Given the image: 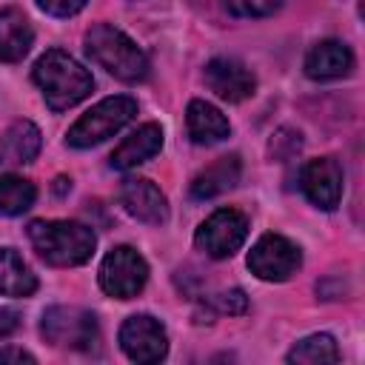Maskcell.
Segmentation results:
<instances>
[{
  "mask_svg": "<svg viewBox=\"0 0 365 365\" xmlns=\"http://www.w3.org/2000/svg\"><path fill=\"white\" fill-rule=\"evenodd\" d=\"M163 148V128L157 123H145L137 131H131L114 151H111V168L128 171L145 160H151Z\"/></svg>",
  "mask_w": 365,
  "mask_h": 365,
  "instance_id": "obj_15",
  "label": "cell"
},
{
  "mask_svg": "<svg viewBox=\"0 0 365 365\" xmlns=\"http://www.w3.org/2000/svg\"><path fill=\"white\" fill-rule=\"evenodd\" d=\"M205 86L225 103H242L257 91V77L234 57H214L205 66Z\"/></svg>",
  "mask_w": 365,
  "mask_h": 365,
  "instance_id": "obj_11",
  "label": "cell"
},
{
  "mask_svg": "<svg viewBox=\"0 0 365 365\" xmlns=\"http://www.w3.org/2000/svg\"><path fill=\"white\" fill-rule=\"evenodd\" d=\"M120 348L131 362L154 365L168 354V334L160 319L148 314H134L120 325Z\"/></svg>",
  "mask_w": 365,
  "mask_h": 365,
  "instance_id": "obj_9",
  "label": "cell"
},
{
  "mask_svg": "<svg viewBox=\"0 0 365 365\" xmlns=\"http://www.w3.org/2000/svg\"><path fill=\"white\" fill-rule=\"evenodd\" d=\"M120 205L140 222L160 225L168 220V200L165 194L145 177H128L120 185Z\"/></svg>",
  "mask_w": 365,
  "mask_h": 365,
  "instance_id": "obj_12",
  "label": "cell"
},
{
  "mask_svg": "<svg viewBox=\"0 0 365 365\" xmlns=\"http://www.w3.org/2000/svg\"><path fill=\"white\" fill-rule=\"evenodd\" d=\"M185 125H188L191 143H197V145H214V143H220V140H225L231 134L228 117L217 106H211L205 100H191L188 103Z\"/></svg>",
  "mask_w": 365,
  "mask_h": 365,
  "instance_id": "obj_17",
  "label": "cell"
},
{
  "mask_svg": "<svg viewBox=\"0 0 365 365\" xmlns=\"http://www.w3.org/2000/svg\"><path fill=\"white\" fill-rule=\"evenodd\" d=\"M46 106L51 111H66L77 103H83L91 88H94V77L86 66H80L68 51L63 48H48L31 71Z\"/></svg>",
  "mask_w": 365,
  "mask_h": 365,
  "instance_id": "obj_1",
  "label": "cell"
},
{
  "mask_svg": "<svg viewBox=\"0 0 365 365\" xmlns=\"http://www.w3.org/2000/svg\"><path fill=\"white\" fill-rule=\"evenodd\" d=\"M43 145L40 128L31 120H14L0 137V165H23L37 157Z\"/></svg>",
  "mask_w": 365,
  "mask_h": 365,
  "instance_id": "obj_18",
  "label": "cell"
},
{
  "mask_svg": "<svg viewBox=\"0 0 365 365\" xmlns=\"http://www.w3.org/2000/svg\"><path fill=\"white\" fill-rule=\"evenodd\" d=\"M282 3L285 0H222L228 14H234V17H268V14L279 11Z\"/></svg>",
  "mask_w": 365,
  "mask_h": 365,
  "instance_id": "obj_23",
  "label": "cell"
},
{
  "mask_svg": "<svg viewBox=\"0 0 365 365\" xmlns=\"http://www.w3.org/2000/svg\"><path fill=\"white\" fill-rule=\"evenodd\" d=\"M31 43L34 29L29 17L14 6L0 9V63H20L29 54Z\"/></svg>",
  "mask_w": 365,
  "mask_h": 365,
  "instance_id": "obj_16",
  "label": "cell"
},
{
  "mask_svg": "<svg viewBox=\"0 0 365 365\" xmlns=\"http://www.w3.org/2000/svg\"><path fill=\"white\" fill-rule=\"evenodd\" d=\"M17 328H20V314L11 308H0V339L11 336Z\"/></svg>",
  "mask_w": 365,
  "mask_h": 365,
  "instance_id": "obj_26",
  "label": "cell"
},
{
  "mask_svg": "<svg viewBox=\"0 0 365 365\" xmlns=\"http://www.w3.org/2000/svg\"><path fill=\"white\" fill-rule=\"evenodd\" d=\"M248 237V220L237 208H220L205 217L194 234V245L211 259H228Z\"/></svg>",
  "mask_w": 365,
  "mask_h": 365,
  "instance_id": "obj_7",
  "label": "cell"
},
{
  "mask_svg": "<svg viewBox=\"0 0 365 365\" xmlns=\"http://www.w3.org/2000/svg\"><path fill=\"white\" fill-rule=\"evenodd\" d=\"M29 240L40 259L57 268L83 265L97 248L94 231L77 220H34L29 225Z\"/></svg>",
  "mask_w": 365,
  "mask_h": 365,
  "instance_id": "obj_2",
  "label": "cell"
},
{
  "mask_svg": "<svg viewBox=\"0 0 365 365\" xmlns=\"http://www.w3.org/2000/svg\"><path fill=\"white\" fill-rule=\"evenodd\" d=\"M86 51L97 66H103L123 83H143L148 77L145 51L125 31L108 23H97L86 31Z\"/></svg>",
  "mask_w": 365,
  "mask_h": 365,
  "instance_id": "obj_3",
  "label": "cell"
},
{
  "mask_svg": "<svg viewBox=\"0 0 365 365\" xmlns=\"http://www.w3.org/2000/svg\"><path fill=\"white\" fill-rule=\"evenodd\" d=\"M137 114V100L117 94V97H106L97 106H91L66 134V143L71 148H91L108 137H114L123 125H128Z\"/></svg>",
  "mask_w": 365,
  "mask_h": 365,
  "instance_id": "obj_5",
  "label": "cell"
},
{
  "mask_svg": "<svg viewBox=\"0 0 365 365\" xmlns=\"http://www.w3.org/2000/svg\"><path fill=\"white\" fill-rule=\"evenodd\" d=\"M37 200V188L34 182L14 177V174H3L0 177V214L6 217H17L23 211H29Z\"/></svg>",
  "mask_w": 365,
  "mask_h": 365,
  "instance_id": "obj_21",
  "label": "cell"
},
{
  "mask_svg": "<svg viewBox=\"0 0 365 365\" xmlns=\"http://www.w3.org/2000/svg\"><path fill=\"white\" fill-rule=\"evenodd\" d=\"M242 174V163L237 154H225L217 157L214 163H208L205 168H200L191 180V197L194 200H214L225 191H231L240 182Z\"/></svg>",
  "mask_w": 365,
  "mask_h": 365,
  "instance_id": "obj_14",
  "label": "cell"
},
{
  "mask_svg": "<svg viewBox=\"0 0 365 365\" xmlns=\"http://www.w3.org/2000/svg\"><path fill=\"white\" fill-rule=\"evenodd\" d=\"M208 305H211L217 314L237 317V314H245V308H248V297H245V291L231 288V291H222V294L211 297V299H208Z\"/></svg>",
  "mask_w": 365,
  "mask_h": 365,
  "instance_id": "obj_24",
  "label": "cell"
},
{
  "mask_svg": "<svg viewBox=\"0 0 365 365\" xmlns=\"http://www.w3.org/2000/svg\"><path fill=\"white\" fill-rule=\"evenodd\" d=\"M37 277L14 248H0V297H31Z\"/></svg>",
  "mask_w": 365,
  "mask_h": 365,
  "instance_id": "obj_19",
  "label": "cell"
},
{
  "mask_svg": "<svg viewBox=\"0 0 365 365\" xmlns=\"http://www.w3.org/2000/svg\"><path fill=\"white\" fill-rule=\"evenodd\" d=\"M351 68H354V51L342 40H319L305 54V74L319 83L348 77Z\"/></svg>",
  "mask_w": 365,
  "mask_h": 365,
  "instance_id": "obj_13",
  "label": "cell"
},
{
  "mask_svg": "<svg viewBox=\"0 0 365 365\" xmlns=\"http://www.w3.org/2000/svg\"><path fill=\"white\" fill-rule=\"evenodd\" d=\"M88 0H37V6L51 17H74L86 9Z\"/></svg>",
  "mask_w": 365,
  "mask_h": 365,
  "instance_id": "obj_25",
  "label": "cell"
},
{
  "mask_svg": "<svg viewBox=\"0 0 365 365\" xmlns=\"http://www.w3.org/2000/svg\"><path fill=\"white\" fill-rule=\"evenodd\" d=\"M299 148H302V134L294 131V128H279V131L271 137V143H268V154H271V160H279V163L297 157Z\"/></svg>",
  "mask_w": 365,
  "mask_h": 365,
  "instance_id": "obj_22",
  "label": "cell"
},
{
  "mask_svg": "<svg viewBox=\"0 0 365 365\" xmlns=\"http://www.w3.org/2000/svg\"><path fill=\"white\" fill-rule=\"evenodd\" d=\"M40 334L51 348L83 351L91 354L100 345V325L97 317L77 305H51L43 311Z\"/></svg>",
  "mask_w": 365,
  "mask_h": 365,
  "instance_id": "obj_4",
  "label": "cell"
},
{
  "mask_svg": "<svg viewBox=\"0 0 365 365\" xmlns=\"http://www.w3.org/2000/svg\"><path fill=\"white\" fill-rule=\"evenodd\" d=\"M299 265H302L299 248L282 234H262L248 254L251 274L265 282H285L297 274Z\"/></svg>",
  "mask_w": 365,
  "mask_h": 365,
  "instance_id": "obj_8",
  "label": "cell"
},
{
  "mask_svg": "<svg viewBox=\"0 0 365 365\" xmlns=\"http://www.w3.org/2000/svg\"><path fill=\"white\" fill-rule=\"evenodd\" d=\"M302 194L322 211H334L342 200V165L334 157L308 160L299 171Z\"/></svg>",
  "mask_w": 365,
  "mask_h": 365,
  "instance_id": "obj_10",
  "label": "cell"
},
{
  "mask_svg": "<svg viewBox=\"0 0 365 365\" xmlns=\"http://www.w3.org/2000/svg\"><path fill=\"white\" fill-rule=\"evenodd\" d=\"M148 282V265L131 245L111 248L100 262V288L114 299H134Z\"/></svg>",
  "mask_w": 365,
  "mask_h": 365,
  "instance_id": "obj_6",
  "label": "cell"
},
{
  "mask_svg": "<svg viewBox=\"0 0 365 365\" xmlns=\"http://www.w3.org/2000/svg\"><path fill=\"white\" fill-rule=\"evenodd\" d=\"M285 359L294 365H328V362L339 359V348H336V339L331 334H311V336L299 339L288 351Z\"/></svg>",
  "mask_w": 365,
  "mask_h": 365,
  "instance_id": "obj_20",
  "label": "cell"
},
{
  "mask_svg": "<svg viewBox=\"0 0 365 365\" xmlns=\"http://www.w3.org/2000/svg\"><path fill=\"white\" fill-rule=\"evenodd\" d=\"M0 362H20V365L29 362V365H34V356L23 348H0Z\"/></svg>",
  "mask_w": 365,
  "mask_h": 365,
  "instance_id": "obj_27",
  "label": "cell"
}]
</instances>
